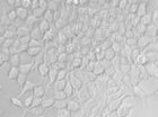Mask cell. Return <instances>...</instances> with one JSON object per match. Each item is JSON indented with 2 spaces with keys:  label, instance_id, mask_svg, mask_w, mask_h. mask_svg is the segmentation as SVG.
Returning a JSON list of instances; mask_svg holds the SVG:
<instances>
[{
  "label": "cell",
  "instance_id": "obj_16",
  "mask_svg": "<svg viewBox=\"0 0 158 117\" xmlns=\"http://www.w3.org/2000/svg\"><path fill=\"white\" fill-rule=\"evenodd\" d=\"M37 71H39V75L40 77L42 79H44L46 75H49V72H50V65H48L46 63H41V64L37 67Z\"/></svg>",
  "mask_w": 158,
  "mask_h": 117
},
{
  "label": "cell",
  "instance_id": "obj_43",
  "mask_svg": "<svg viewBox=\"0 0 158 117\" xmlns=\"http://www.w3.org/2000/svg\"><path fill=\"white\" fill-rule=\"evenodd\" d=\"M92 47L90 46H80L79 47V53L81 54V56L84 58V56H87L88 55V53L92 51Z\"/></svg>",
  "mask_w": 158,
  "mask_h": 117
},
{
  "label": "cell",
  "instance_id": "obj_19",
  "mask_svg": "<svg viewBox=\"0 0 158 117\" xmlns=\"http://www.w3.org/2000/svg\"><path fill=\"white\" fill-rule=\"evenodd\" d=\"M15 10H16L17 17L22 20H25L27 17L30 16V14H28V9H26V8H24V7H22V6L15 8Z\"/></svg>",
  "mask_w": 158,
  "mask_h": 117
},
{
  "label": "cell",
  "instance_id": "obj_47",
  "mask_svg": "<svg viewBox=\"0 0 158 117\" xmlns=\"http://www.w3.org/2000/svg\"><path fill=\"white\" fill-rule=\"evenodd\" d=\"M30 47H43V44H42V41H39V39H33L32 38V41L30 42Z\"/></svg>",
  "mask_w": 158,
  "mask_h": 117
},
{
  "label": "cell",
  "instance_id": "obj_56",
  "mask_svg": "<svg viewBox=\"0 0 158 117\" xmlns=\"http://www.w3.org/2000/svg\"><path fill=\"white\" fill-rule=\"evenodd\" d=\"M27 114H28V111H27V109H26V111H23V113H22V115H19V116H18V117H25Z\"/></svg>",
  "mask_w": 158,
  "mask_h": 117
},
{
  "label": "cell",
  "instance_id": "obj_53",
  "mask_svg": "<svg viewBox=\"0 0 158 117\" xmlns=\"http://www.w3.org/2000/svg\"><path fill=\"white\" fill-rule=\"evenodd\" d=\"M96 60L98 62H102L105 60V51H99L98 53H96Z\"/></svg>",
  "mask_w": 158,
  "mask_h": 117
},
{
  "label": "cell",
  "instance_id": "obj_44",
  "mask_svg": "<svg viewBox=\"0 0 158 117\" xmlns=\"http://www.w3.org/2000/svg\"><path fill=\"white\" fill-rule=\"evenodd\" d=\"M124 45H128L130 47H133V46L138 45V38L135 37H132V38H125Z\"/></svg>",
  "mask_w": 158,
  "mask_h": 117
},
{
  "label": "cell",
  "instance_id": "obj_27",
  "mask_svg": "<svg viewBox=\"0 0 158 117\" xmlns=\"http://www.w3.org/2000/svg\"><path fill=\"white\" fill-rule=\"evenodd\" d=\"M53 98L56 100H66L68 99V96L63 90H53Z\"/></svg>",
  "mask_w": 158,
  "mask_h": 117
},
{
  "label": "cell",
  "instance_id": "obj_32",
  "mask_svg": "<svg viewBox=\"0 0 158 117\" xmlns=\"http://www.w3.org/2000/svg\"><path fill=\"white\" fill-rule=\"evenodd\" d=\"M116 55H118V54H116L115 51H114V50H113L112 47H111V49H109V50H106V51H105V60H106V61L112 62L113 60H114V58H116Z\"/></svg>",
  "mask_w": 158,
  "mask_h": 117
},
{
  "label": "cell",
  "instance_id": "obj_15",
  "mask_svg": "<svg viewBox=\"0 0 158 117\" xmlns=\"http://www.w3.org/2000/svg\"><path fill=\"white\" fill-rule=\"evenodd\" d=\"M39 20H40L39 18H36V17L32 14V15H30L26 19L24 20V26H26L27 28L32 29V28H34V27H35V24H36Z\"/></svg>",
  "mask_w": 158,
  "mask_h": 117
},
{
  "label": "cell",
  "instance_id": "obj_1",
  "mask_svg": "<svg viewBox=\"0 0 158 117\" xmlns=\"http://www.w3.org/2000/svg\"><path fill=\"white\" fill-rule=\"evenodd\" d=\"M131 92L133 94V96L137 98H139V99H141L142 104H143V106H148V101L149 99L152 97H154V96H157V94H156V91H152V92H147L146 91V89L143 87H142L141 85H138V86H133L131 89Z\"/></svg>",
  "mask_w": 158,
  "mask_h": 117
},
{
  "label": "cell",
  "instance_id": "obj_24",
  "mask_svg": "<svg viewBox=\"0 0 158 117\" xmlns=\"http://www.w3.org/2000/svg\"><path fill=\"white\" fill-rule=\"evenodd\" d=\"M152 22H154V16H152V11H149L147 15L141 17V24H143L146 26H150V25H152Z\"/></svg>",
  "mask_w": 158,
  "mask_h": 117
},
{
  "label": "cell",
  "instance_id": "obj_57",
  "mask_svg": "<svg viewBox=\"0 0 158 117\" xmlns=\"http://www.w3.org/2000/svg\"><path fill=\"white\" fill-rule=\"evenodd\" d=\"M156 37L158 38V28H157V32H156Z\"/></svg>",
  "mask_w": 158,
  "mask_h": 117
},
{
  "label": "cell",
  "instance_id": "obj_29",
  "mask_svg": "<svg viewBox=\"0 0 158 117\" xmlns=\"http://www.w3.org/2000/svg\"><path fill=\"white\" fill-rule=\"evenodd\" d=\"M40 29H41V32L42 34H45L46 32H49L50 29H51V24L45 19H42L40 20V25H39Z\"/></svg>",
  "mask_w": 158,
  "mask_h": 117
},
{
  "label": "cell",
  "instance_id": "obj_40",
  "mask_svg": "<svg viewBox=\"0 0 158 117\" xmlns=\"http://www.w3.org/2000/svg\"><path fill=\"white\" fill-rule=\"evenodd\" d=\"M17 37H13V38H7L6 42L3 43L2 45H1V47H3V49H10V47H13L14 44H15V42H16Z\"/></svg>",
  "mask_w": 158,
  "mask_h": 117
},
{
  "label": "cell",
  "instance_id": "obj_50",
  "mask_svg": "<svg viewBox=\"0 0 158 117\" xmlns=\"http://www.w3.org/2000/svg\"><path fill=\"white\" fill-rule=\"evenodd\" d=\"M130 5V2H129L128 0H122V1H120V5H118V9L121 10L122 13L127 8H128V6Z\"/></svg>",
  "mask_w": 158,
  "mask_h": 117
},
{
  "label": "cell",
  "instance_id": "obj_18",
  "mask_svg": "<svg viewBox=\"0 0 158 117\" xmlns=\"http://www.w3.org/2000/svg\"><path fill=\"white\" fill-rule=\"evenodd\" d=\"M149 58H148V55H147V52L146 51H142L141 54L138 56V58L135 61V64L137 65H146L149 63Z\"/></svg>",
  "mask_w": 158,
  "mask_h": 117
},
{
  "label": "cell",
  "instance_id": "obj_52",
  "mask_svg": "<svg viewBox=\"0 0 158 117\" xmlns=\"http://www.w3.org/2000/svg\"><path fill=\"white\" fill-rule=\"evenodd\" d=\"M19 41L22 44H26V45H28L30 42L32 41V37H31V35H25V36H23V37H19Z\"/></svg>",
  "mask_w": 158,
  "mask_h": 117
},
{
  "label": "cell",
  "instance_id": "obj_33",
  "mask_svg": "<svg viewBox=\"0 0 158 117\" xmlns=\"http://www.w3.org/2000/svg\"><path fill=\"white\" fill-rule=\"evenodd\" d=\"M139 3L140 2H130V5L128 6V14H131V15H137L139 9Z\"/></svg>",
  "mask_w": 158,
  "mask_h": 117
},
{
  "label": "cell",
  "instance_id": "obj_45",
  "mask_svg": "<svg viewBox=\"0 0 158 117\" xmlns=\"http://www.w3.org/2000/svg\"><path fill=\"white\" fill-rule=\"evenodd\" d=\"M33 100H34L33 95H30L28 97H26V99L24 100V106H25V108H31V107H32V105H33Z\"/></svg>",
  "mask_w": 158,
  "mask_h": 117
},
{
  "label": "cell",
  "instance_id": "obj_35",
  "mask_svg": "<svg viewBox=\"0 0 158 117\" xmlns=\"http://www.w3.org/2000/svg\"><path fill=\"white\" fill-rule=\"evenodd\" d=\"M56 117H73V113L68 108H63V109L56 111Z\"/></svg>",
  "mask_w": 158,
  "mask_h": 117
},
{
  "label": "cell",
  "instance_id": "obj_42",
  "mask_svg": "<svg viewBox=\"0 0 158 117\" xmlns=\"http://www.w3.org/2000/svg\"><path fill=\"white\" fill-rule=\"evenodd\" d=\"M46 10L48 9H44V8H42V7H40V8H37V9H35V10H33V15L36 18H41V17H44V15H45V13H46Z\"/></svg>",
  "mask_w": 158,
  "mask_h": 117
},
{
  "label": "cell",
  "instance_id": "obj_23",
  "mask_svg": "<svg viewBox=\"0 0 158 117\" xmlns=\"http://www.w3.org/2000/svg\"><path fill=\"white\" fill-rule=\"evenodd\" d=\"M64 92L67 94V96H68V98H71L73 96H75L76 95V90H75V88H73V83L70 82L69 78H68V81H67V85H66V88H64Z\"/></svg>",
  "mask_w": 158,
  "mask_h": 117
},
{
  "label": "cell",
  "instance_id": "obj_7",
  "mask_svg": "<svg viewBox=\"0 0 158 117\" xmlns=\"http://www.w3.org/2000/svg\"><path fill=\"white\" fill-rule=\"evenodd\" d=\"M68 78H69L70 82L73 83V88H75L76 92L78 90H80V89L82 88V86L85 85V83H84V82H82L81 80H80V79L78 78V77H77L76 73H75V71H73H73H70L69 77H68Z\"/></svg>",
  "mask_w": 158,
  "mask_h": 117
},
{
  "label": "cell",
  "instance_id": "obj_12",
  "mask_svg": "<svg viewBox=\"0 0 158 117\" xmlns=\"http://www.w3.org/2000/svg\"><path fill=\"white\" fill-rule=\"evenodd\" d=\"M19 75V68H17V67H10L9 70L7 71V78L9 79V80H17Z\"/></svg>",
  "mask_w": 158,
  "mask_h": 117
},
{
  "label": "cell",
  "instance_id": "obj_59",
  "mask_svg": "<svg viewBox=\"0 0 158 117\" xmlns=\"http://www.w3.org/2000/svg\"><path fill=\"white\" fill-rule=\"evenodd\" d=\"M130 117H131V116H130Z\"/></svg>",
  "mask_w": 158,
  "mask_h": 117
},
{
  "label": "cell",
  "instance_id": "obj_58",
  "mask_svg": "<svg viewBox=\"0 0 158 117\" xmlns=\"http://www.w3.org/2000/svg\"><path fill=\"white\" fill-rule=\"evenodd\" d=\"M33 117H45V115H42V116H33Z\"/></svg>",
  "mask_w": 158,
  "mask_h": 117
},
{
  "label": "cell",
  "instance_id": "obj_8",
  "mask_svg": "<svg viewBox=\"0 0 158 117\" xmlns=\"http://www.w3.org/2000/svg\"><path fill=\"white\" fill-rule=\"evenodd\" d=\"M56 37H58V32H56V29H54V30H53V29L51 28L49 32H46L45 34H43L42 42L43 43L53 42V41H56Z\"/></svg>",
  "mask_w": 158,
  "mask_h": 117
},
{
  "label": "cell",
  "instance_id": "obj_30",
  "mask_svg": "<svg viewBox=\"0 0 158 117\" xmlns=\"http://www.w3.org/2000/svg\"><path fill=\"white\" fill-rule=\"evenodd\" d=\"M10 103H11V105L13 106H15V107L17 108H25V106H24V103H22V100L19 99V97H16V96H11V97L9 98Z\"/></svg>",
  "mask_w": 158,
  "mask_h": 117
},
{
  "label": "cell",
  "instance_id": "obj_51",
  "mask_svg": "<svg viewBox=\"0 0 158 117\" xmlns=\"http://www.w3.org/2000/svg\"><path fill=\"white\" fill-rule=\"evenodd\" d=\"M43 99H44V98L34 97V100H33V105H32V107H37V106H42ZM32 107H31V108H32Z\"/></svg>",
  "mask_w": 158,
  "mask_h": 117
},
{
  "label": "cell",
  "instance_id": "obj_34",
  "mask_svg": "<svg viewBox=\"0 0 158 117\" xmlns=\"http://www.w3.org/2000/svg\"><path fill=\"white\" fill-rule=\"evenodd\" d=\"M94 43L92 37H88V36H82L81 38H79V44L80 46H90Z\"/></svg>",
  "mask_w": 158,
  "mask_h": 117
},
{
  "label": "cell",
  "instance_id": "obj_55",
  "mask_svg": "<svg viewBox=\"0 0 158 117\" xmlns=\"http://www.w3.org/2000/svg\"><path fill=\"white\" fill-rule=\"evenodd\" d=\"M40 7H41V5H40L39 0H33V3H32V9L35 10V9H37V8H40Z\"/></svg>",
  "mask_w": 158,
  "mask_h": 117
},
{
  "label": "cell",
  "instance_id": "obj_22",
  "mask_svg": "<svg viewBox=\"0 0 158 117\" xmlns=\"http://www.w3.org/2000/svg\"><path fill=\"white\" fill-rule=\"evenodd\" d=\"M20 61H22V54H13L9 58V63L11 67H20Z\"/></svg>",
  "mask_w": 158,
  "mask_h": 117
},
{
  "label": "cell",
  "instance_id": "obj_28",
  "mask_svg": "<svg viewBox=\"0 0 158 117\" xmlns=\"http://www.w3.org/2000/svg\"><path fill=\"white\" fill-rule=\"evenodd\" d=\"M73 70H81L82 69V58H75L70 62Z\"/></svg>",
  "mask_w": 158,
  "mask_h": 117
},
{
  "label": "cell",
  "instance_id": "obj_37",
  "mask_svg": "<svg viewBox=\"0 0 158 117\" xmlns=\"http://www.w3.org/2000/svg\"><path fill=\"white\" fill-rule=\"evenodd\" d=\"M28 80L27 79V75H24V73H20L19 77H18V79L16 80L17 85H18V87H19V90L22 89V88L25 86V83H26V81Z\"/></svg>",
  "mask_w": 158,
  "mask_h": 117
},
{
  "label": "cell",
  "instance_id": "obj_10",
  "mask_svg": "<svg viewBox=\"0 0 158 117\" xmlns=\"http://www.w3.org/2000/svg\"><path fill=\"white\" fill-rule=\"evenodd\" d=\"M82 105L79 103L78 100H75V99H69L68 98V109H69L71 113H78L79 111H81Z\"/></svg>",
  "mask_w": 158,
  "mask_h": 117
},
{
  "label": "cell",
  "instance_id": "obj_26",
  "mask_svg": "<svg viewBox=\"0 0 158 117\" xmlns=\"http://www.w3.org/2000/svg\"><path fill=\"white\" fill-rule=\"evenodd\" d=\"M67 81H68V78L63 79V80H56V81L54 82V85L52 86V89L53 90H64Z\"/></svg>",
  "mask_w": 158,
  "mask_h": 117
},
{
  "label": "cell",
  "instance_id": "obj_3",
  "mask_svg": "<svg viewBox=\"0 0 158 117\" xmlns=\"http://www.w3.org/2000/svg\"><path fill=\"white\" fill-rule=\"evenodd\" d=\"M76 95H77V98H78V101L81 105H84L86 101H88L89 99L92 98V96H90V94H89L88 88H87L86 85L82 86V88L80 89V90L77 91Z\"/></svg>",
  "mask_w": 158,
  "mask_h": 117
},
{
  "label": "cell",
  "instance_id": "obj_13",
  "mask_svg": "<svg viewBox=\"0 0 158 117\" xmlns=\"http://www.w3.org/2000/svg\"><path fill=\"white\" fill-rule=\"evenodd\" d=\"M105 65L103 64V62H96V65H95V69H94V71L92 72L93 75H95V77H99V75H105Z\"/></svg>",
  "mask_w": 158,
  "mask_h": 117
},
{
  "label": "cell",
  "instance_id": "obj_5",
  "mask_svg": "<svg viewBox=\"0 0 158 117\" xmlns=\"http://www.w3.org/2000/svg\"><path fill=\"white\" fill-rule=\"evenodd\" d=\"M133 111V105L131 104H122L121 107L116 111V117H130L131 113Z\"/></svg>",
  "mask_w": 158,
  "mask_h": 117
},
{
  "label": "cell",
  "instance_id": "obj_20",
  "mask_svg": "<svg viewBox=\"0 0 158 117\" xmlns=\"http://www.w3.org/2000/svg\"><path fill=\"white\" fill-rule=\"evenodd\" d=\"M28 114H30L31 116H42V115H45V108H43L42 106L32 107V108H30Z\"/></svg>",
  "mask_w": 158,
  "mask_h": 117
},
{
  "label": "cell",
  "instance_id": "obj_46",
  "mask_svg": "<svg viewBox=\"0 0 158 117\" xmlns=\"http://www.w3.org/2000/svg\"><path fill=\"white\" fill-rule=\"evenodd\" d=\"M135 28H137V30L139 32L140 35H145V34H147V30H148V26H146V25H143V24H141V23L139 24Z\"/></svg>",
  "mask_w": 158,
  "mask_h": 117
},
{
  "label": "cell",
  "instance_id": "obj_2",
  "mask_svg": "<svg viewBox=\"0 0 158 117\" xmlns=\"http://www.w3.org/2000/svg\"><path fill=\"white\" fill-rule=\"evenodd\" d=\"M130 75V79H131V83L132 86H138V85H141V77H140V70H139L138 65H135V63L132 64V69H131V72L129 73Z\"/></svg>",
  "mask_w": 158,
  "mask_h": 117
},
{
  "label": "cell",
  "instance_id": "obj_11",
  "mask_svg": "<svg viewBox=\"0 0 158 117\" xmlns=\"http://www.w3.org/2000/svg\"><path fill=\"white\" fill-rule=\"evenodd\" d=\"M36 86H37V83H35V82H33V81H31V80H27L26 83H25V86L20 89L19 94H18V96H17V97L20 98L23 95H25L26 92H28V91H33Z\"/></svg>",
  "mask_w": 158,
  "mask_h": 117
},
{
  "label": "cell",
  "instance_id": "obj_6",
  "mask_svg": "<svg viewBox=\"0 0 158 117\" xmlns=\"http://www.w3.org/2000/svg\"><path fill=\"white\" fill-rule=\"evenodd\" d=\"M145 68L150 78H155L158 80V62L157 61L149 62L148 64L145 65Z\"/></svg>",
  "mask_w": 158,
  "mask_h": 117
},
{
  "label": "cell",
  "instance_id": "obj_17",
  "mask_svg": "<svg viewBox=\"0 0 158 117\" xmlns=\"http://www.w3.org/2000/svg\"><path fill=\"white\" fill-rule=\"evenodd\" d=\"M46 90H48V88L44 87L43 85H37L36 87H35V89L32 91V95H33L34 97L43 98L44 97V95L46 94Z\"/></svg>",
  "mask_w": 158,
  "mask_h": 117
},
{
  "label": "cell",
  "instance_id": "obj_38",
  "mask_svg": "<svg viewBox=\"0 0 158 117\" xmlns=\"http://www.w3.org/2000/svg\"><path fill=\"white\" fill-rule=\"evenodd\" d=\"M132 64L133 63H128V64H120V71L123 73V75H129L131 72Z\"/></svg>",
  "mask_w": 158,
  "mask_h": 117
},
{
  "label": "cell",
  "instance_id": "obj_25",
  "mask_svg": "<svg viewBox=\"0 0 158 117\" xmlns=\"http://www.w3.org/2000/svg\"><path fill=\"white\" fill-rule=\"evenodd\" d=\"M30 35L33 39H39V41H41V39H42V37H43V34H42V32H41V29H40L39 26H37V27L35 26L34 28L31 29Z\"/></svg>",
  "mask_w": 158,
  "mask_h": 117
},
{
  "label": "cell",
  "instance_id": "obj_21",
  "mask_svg": "<svg viewBox=\"0 0 158 117\" xmlns=\"http://www.w3.org/2000/svg\"><path fill=\"white\" fill-rule=\"evenodd\" d=\"M42 52H44L43 47H30L26 54L28 56H31V58H37V56L41 55V54H42Z\"/></svg>",
  "mask_w": 158,
  "mask_h": 117
},
{
  "label": "cell",
  "instance_id": "obj_9",
  "mask_svg": "<svg viewBox=\"0 0 158 117\" xmlns=\"http://www.w3.org/2000/svg\"><path fill=\"white\" fill-rule=\"evenodd\" d=\"M36 67V63H35V60H32L28 63H25V64H20L19 67V71L20 73H24V75H30V72L33 70L34 68Z\"/></svg>",
  "mask_w": 158,
  "mask_h": 117
},
{
  "label": "cell",
  "instance_id": "obj_4",
  "mask_svg": "<svg viewBox=\"0 0 158 117\" xmlns=\"http://www.w3.org/2000/svg\"><path fill=\"white\" fill-rule=\"evenodd\" d=\"M152 43H156V41L149 35L145 34V35L140 36V38H138V45H137V47H139L142 51H145Z\"/></svg>",
  "mask_w": 158,
  "mask_h": 117
},
{
  "label": "cell",
  "instance_id": "obj_41",
  "mask_svg": "<svg viewBox=\"0 0 158 117\" xmlns=\"http://www.w3.org/2000/svg\"><path fill=\"white\" fill-rule=\"evenodd\" d=\"M7 18H8V20H9L11 24H13L14 22L18 18V17H17V14H16L15 8H14V9H10L9 11H8V14H7Z\"/></svg>",
  "mask_w": 158,
  "mask_h": 117
},
{
  "label": "cell",
  "instance_id": "obj_48",
  "mask_svg": "<svg viewBox=\"0 0 158 117\" xmlns=\"http://www.w3.org/2000/svg\"><path fill=\"white\" fill-rule=\"evenodd\" d=\"M142 50H140L139 47H135V49H133V51H132V62L135 63V61L138 58V56L141 54Z\"/></svg>",
  "mask_w": 158,
  "mask_h": 117
},
{
  "label": "cell",
  "instance_id": "obj_54",
  "mask_svg": "<svg viewBox=\"0 0 158 117\" xmlns=\"http://www.w3.org/2000/svg\"><path fill=\"white\" fill-rule=\"evenodd\" d=\"M86 58H88L89 61H97V60H96V53L94 52V51H90V52L88 53V55L86 56Z\"/></svg>",
  "mask_w": 158,
  "mask_h": 117
},
{
  "label": "cell",
  "instance_id": "obj_31",
  "mask_svg": "<svg viewBox=\"0 0 158 117\" xmlns=\"http://www.w3.org/2000/svg\"><path fill=\"white\" fill-rule=\"evenodd\" d=\"M54 103H56V99L53 97H49V98H44L42 103V107L48 109V108H51L54 106Z\"/></svg>",
  "mask_w": 158,
  "mask_h": 117
},
{
  "label": "cell",
  "instance_id": "obj_14",
  "mask_svg": "<svg viewBox=\"0 0 158 117\" xmlns=\"http://www.w3.org/2000/svg\"><path fill=\"white\" fill-rule=\"evenodd\" d=\"M149 5H150V3H149L148 1H141V2L139 3V9H138V13H137V15H138V16H140V17L147 15V14L149 13V11H148Z\"/></svg>",
  "mask_w": 158,
  "mask_h": 117
},
{
  "label": "cell",
  "instance_id": "obj_36",
  "mask_svg": "<svg viewBox=\"0 0 158 117\" xmlns=\"http://www.w3.org/2000/svg\"><path fill=\"white\" fill-rule=\"evenodd\" d=\"M53 107L56 108V111H60V109H63V108H68V99H66V100H56Z\"/></svg>",
  "mask_w": 158,
  "mask_h": 117
},
{
  "label": "cell",
  "instance_id": "obj_49",
  "mask_svg": "<svg viewBox=\"0 0 158 117\" xmlns=\"http://www.w3.org/2000/svg\"><path fill=\"white\" fill-rule=\"evenodd\" d=\"M32 3H33L32 0H22L20 1V6L26 8V9H32Z\"/></svg>",
  "mask_w": 158,
  "mask_h": 117
},
{
  "label": "cell",
  "instance_id": "obj_39",
  "mask_svg": "<svg viewBox=\"0 0 158 117\" xmlns=\"http://www.w3.org/2000/svg\"><path fill=\"white\" fill-rule=\"evenodd\" d=\"M43 19L48 20V22H49L50 24H51V23H54V11L48 9V10H46L45 15H44V17H43Z\"/></svg>",
  "mask_w": 158,
  "mask_h": 117
}]
</instances>
